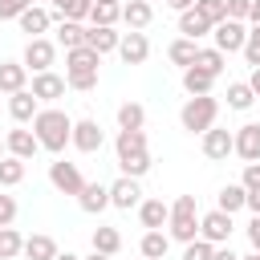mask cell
I'll return each instance as SVG.
<instances>
[{"label":"cell","instance_id":"6da1fadb","mask_svg":"<svg viewBox=\"0 0 260 260\" xmlns=\"http://www.w3.org/2000/svg\"><path fill=\"white\" fill-rule=\"evenodd\" d=\"M32 134H37L41 150H49V154H61V150L69 146L73 118H69L65 110H57V106H45V110H37V118H32Z\"/></svg>","mask_w":260,"mask_h":260},{"label":"cell","instance_id":"7a4b0ae2","mask_svg":"<svg viewBox=\"0 0 260 260\" xmlns=\"http://www.w3.org/2000/svg\"><path fill=\"white\" fill-rule=\"evenodd\" d=\"M167 236H171V240H179V244L199 240V207H195V195H179V199L171 203Z\"/></svg>","mask_w":260,"mask_h":260},{"label":"cell","instance_id":"3957f363","mask_svg":"<svg viewBox=\"0 0 260 260\" xmlns=\"http://www.w3.org/2000/svg\"><path fill=\"white\" fill-rule=\"evenodd\" d=\"M215 118H219V102H215L211 93L187 98L183 110H179V122H183V130H191V134H207V130L215 126Z\"/></svg>","mask_w":260,"mask_h":260},{"label":"cell","instance_id":"277c9868","mask_svg":"<svg viewBox=\"0 0 260 260\" xmlns=\"http://www.w3.org/2000/svg\"><path fill=\"white\" fill-rule=\"evenodd\" d=\"M232 228H236V223H232V215H228V211H219V207L199 215V240H207V244H215V248L232 240Z\"/></svg>","mask_w":260,"mask_h":260},{"label":"cell","instance_id":"5b68a950","mask_svg":"<svg viewBox=\"0 0 260 260\" xmlns=\"http://www.w3.org/2000/svg\"><path fill=\"white\" fill-rule=\"evenodd\" d=\"M102 142H106V134H102V126H98L93 118H77V122H73V134H69V146H73V150L98 154Z\"/></svg>","mask_w":260,"mask_h":260},{"label":"cell","instance_id":"8992f818","mask_svg":"<svg viewBox=\"0 0 260 260\" xmlns=\"http://www.w3.org/2000/svg\"><path fill=\"white\" fill-rule=\"evenodd\" d=\"M53 61H57V45H53L49 37H37V41H28V45H24V57H20V65H24V69L45 73V69H53Z\"/></svg>","mask_w":260,"mask_h":260},{"label":"cell","instance_id":"52a82bcc","mask_svg":"<svg viewBox=\"0 0 260 260\" xmlns=\"http://www.w3.org/2000/svg\"><path fill=\"white\" fill-rule=\"evenodd\" d=\"M49 183H53L61 195H81V187H85V179H81L77 162H65V158L49 162Z\"/></svg>","mask_w":260,"mask_h":260},{"label":"cell","instance_id":"ba28073f","mask_svg":"<svg viewBox=\"0 0 260 260\" xmlns=\"http://www.w3.org/2000/svg\"><path fill=\"white\" fill-rule=\"evenodd\" d=\"M211 37H215V49L228 57V53H240V49H244L248 28H244V20H219V24L211 28Z\"/></svg>","mask_w":260,"mask_h":260},{"label":"cell","instance_id":"9c48e42d","mask_svg":"<svg viewBox=\"0 0 260 260\" xmlns=\"http://www.w3.org/2000/svg\"><path fill=\"white\" fill-rule=\"evenodd\" d=\"M232 154H240L244 162H260V122H244L232 134Z\"/></svg>","mask_w":260,"mask_h":260},{"label":"cell","instance_id":"30bf717a","mask_svg":"<svg viewBox=\"0 0 260 260\" xmlns=\"http://www.w3.org/2000/svg\"><path fill=\"white\" fill-rule=\"evenodd\" d=\"M142 203V187H138V179H114L110 183V207H118V211H130V207H138Z\"/></svg>","mask_w":260,"mask_h":260},{"label":"cell","instance_id":"8fae6325","mask_svg":"<svg viewBox=\"0 0 260 260\" xmlns=\"http://www.w3.org/2000/svg\"><path fill=\"white\" fill-rule=\"evenodd\" d=\"M98 65H102V57H98L89 45H81V49H69V53H65V77H85V73H98Z\"/></svg>","mask_w":260,"mask_h":260},{"label":"cell","instance_id":"7c38bea8","mask_svg":"<svg viewBox=\"0 0 260 260\" xmlns=\"http://www.w3.org/2000/svg\"><path fill=\"white\" fill-rule=\"evenodd\" d=\"M4 150H8L12 158L28 162V158L41 150V142H37V134H32V130H20V126H16V130H8V134H4Z\"/></svg>","mask_w":260,"mask_h":260},{"label":"cell","instance_id":"4fadbf2b","mask_svg":"<svg viewBox=\"0 0 260 260\" xmlns=\"http://www.w3.org/2000/svg\"><path fill=\"white\" fill-rule=\"evenodd\" d=\"M118 57H122L126 65H142V61L150 57V41H146V32H122V41H118Z\"/></svg>","mask_w":260,"mask_h":260},{"label":"cell","instance_id":"5bb4252c","mask_svg":"<svg viewBox=\"0 0 260 260\" xmlns=\"http://www.w3.org/2000/svg\"><path fill=\"white\" fill-rule=\"evenodd\" d=\"M37 102H57V98H65V77H57L53 69H45V73H32V89H28Z\"/></svg>","mask_w":260,"mask_h":260},{"label":"cell","instance_id":"9a60e30c","mask_svg":"<svg viewBox=\"0 0 260 260\" xmlns=\"http://www.w3.org/2000/svg\"><path fill=\"white\" fill-rule=\"evenodd\" d=\"M16 24H20V32H28V41H37V37H45L49 32V24H53V12L49 8H24L20 16H16Z\"/></svg>","mask_w":260,"mask_h":260},{"label":"cell","instance_id":"2e32d148","mask_svg":"<svg viewBox=\"0 0 260 260\" xmlns=\"http://www.w3.org/2000/svg\"><path fill=\"white\" fill-rule=\"evenodd\" d=\"M77 207H81L85 215H102V211L110 207V187H106V183H85L81 195H77Z\"/></svg>","mask_w":260,"mask_h":260},{"label":"cell","instance_id":"e0dca14e","mask_svg":"<svg viewBox=\"0 0 260 260\" xmlns=\"http://www.w3.org/2000/svg\"><path fill=\"white\" fill-rule=\"evenodd\" d=\"M20 89H28V69L20 61H0V93L12 98Z\"/></svg>","mask_w":260,"mask_h":260},{"label":"cell","instance_id":"ac0fdd59","mask_svg":"<svg viewBox=\"0 0 260 260\" xmlns=\"http://www.w3.org/2000/svg\"><path fill=\"white\" fill-rule=\"evenodd\" d=\"M122 20H126L130 32H142V28L154 20V4H150V0H126V4H122Z\"/></svg>","mask_w":260,"mask_h":260},{"label":"cell","instance_id":"d6986e66","mask_svg":"<svg viewBox=\"0 0 260 260\" xmlns=\"http://www.w3.org/2000/svg\"><path fill=\"white\" fill-rule=\"evenodd\" d=\"M203 138V154L211 158V162H223L228 154H232V130H219V126H211L207 134H199Z\"/></svg>","mask_w":260,"mask_h":260},{"label":"cell","instance_id":"ffe728a7","mask_svg":"<svg viewBox=\"0 0 260 260\" xmlns=\"http://www.w3.org/2000/svg\"><path fill=\"white\" fill-rule=\"evenodd\" d=\"M138 219H142L146 232H162L167 219H171V207H167L162 199H142V203H138Z\"/></svg>","mask_w":260,"mask_h":260},{"label":"cell","instance_id":"44dd1931","mask_svg":"<svg viewBox=\"0 0 260 260\" xmlns=\"http://www.w3.org/2000/svg\"><path fill=\"white\" fill-rule=\"evenodd\" d=\"M37 110H41V102H37L28 89H20V93H12V98H8V114H12V122H16V126L32 122V118H37Z\"/></svg>","mask_w":260,"mask_h":260},{"label":"cell","instance_id":"7402d4cb","mask_svg":"<svg viewBox=\"0 0 260 260\" xmlns=\"http://www.w3.org/2000/svg\"><path fill=\"white\" fill-rule=\"evenodd\" d=\"M118 41H122V32H114V28H85V45L98 53V57H106V53H114L118 49Z\"/></svg>","mask_w":260,"mask_h":260},{"label":"cell","instance_id":"603a6c76","mask_svg":"<svg viewBox=\"0 0 260 260\" xmlns=\"http://www.w3.org/2000/svg\"><path fill=\"white\" fill-rule=\"evenodd\" d=\"M20 256H24V260H53V256H57V240L37 232V236L24 240V252H20Z\"/></svg>","mask_w":260,"mask_h":260},{"label":"cell","instance_id":"cb8c5ba5","mask_svg":"<svg viewBox=\"0 0 260 260\" xmlns=\"http://www.w3.org/2000/svg\"><path fill=\"white\" fill-rule=\"evenodd\" d=\"M179 32H183L187 41H195V45H199V37H207V32H211V24H207L195 8H187V12H179Z\"/></svg>","mask_w":260,"mask_h":260},{"label":"cell","instance_id":"d4e9b609","mask_svg":"<svg viewBox=\"0 0 260 260\" xmlns=\"http://www.w3.org/2000/svg\"><path fill=\"white\" fill-rule=\"evenodd\" d=\"M167 248H171V236H167V232H142V240H138V252H142L146 260H162Z\"/></svg>","mask_w":260,"mask_h":260},{"label":"cell","instance_id":"484cf974","mask_svg":"<svg viewBox=\"0 0 260 260\" xmlns=\"http://www.w3.org/2000/svg\"><path fill=\"white\" fill-rule=\"evenodd\" d=\"M211 85H215V77L211 73H203V69H183V89L191 93V98H203V93H211Z\"/></svg>","mask_w":260,"mask_h":260},{"label":"cell","instance_id":"4316f807","mask_svg":"<svg viewBox=\"0 0 260 260\" xmlns=\"http://www.w3.org/2000/svg\"><path fill=\"white\" fill-rule=\"evenodd\" d=\"M93 252L118 256V252H122V232H118V228H93Z\"/></svg>","mask_w":260,"mask_h":260},{"label":"cell","instance_id":"83f0119b","mask_svg":"<svg viewBox=\"0 0 260 260\" xmlns=\"http://www.w3.org/2000/svg\"><path fill=\"white\" fill-rule=\"evenodd\" d=\"M57 45H65V53H69V49H81V45H85V24L61 20V24H57Z\"/></svg>","mask_w":260,"mask_h":260},{"label":"cell","instance_id":"f1b7e54d","mask_svg":"<svg viewBox=\"0 0 260 260\" xmlns=\"http://www.w3.org/2000/svg\"><path fill=\"white\" fill-rule=\"evenodd\" d=\"M195 53H199V45H195V41H187V37L171 41V49H167L171 65H183V69H191V65H195Z\"/></svg>","mask_w":260,"mask_h":260},{"label":"cell","instance_id":"f546056e","mask_svg":"<svg viewBox=\"0 0 260 260\" xmlns=\"http://www.w3.org/2000/svg\"><path fill=\"white\" fill-rule=\"evenodd\" d=\"M146 126V110L138 102H122L118 106V130H142Z\"/></svg>","mask_w":260,"mask_h":260},{"label":"cell","instance_id":"4dcf8cb0","mask_svg":"<svg viewBox=\"0 0 260 260\" xmlns=\"http://www.w3.org/2000/svg\"><path fill=\"white\" fill-rule=\"evenodd\" d=\"M244 199H248V191H244L240 183H228V187H219V199H215V207H219V211H228V215H236V211L244 207Z\"/></svg>","mask_w":260,"mask_h":260},{"label":"cell","instance_id":"1f68e13d","mask_svg":"<svg viewBox=\"0 0 260 260\" xmlns=\"http://www.w3.org/2000/svg\"><path fill=\"white\" fill-rule=\"evenodd\" d=\"M114 146H118V158H126L134 150H146V130H118Z\"/></svg>","mask_w":260,"mask_h":260},{"label":"cell","instance_id":"d6a6232c","mask_svg":"<svg viewBox=\"0 0 260 260\" xmlns=\"http://www.w3.org/2000/svg\"><path fill=\"white\" fill-rule=\"evenodd\" d=\"M118 167H122L126 179H142V175L150 171V150H134V154H126V158H118Z\"/></svg>","mask_w":260,"mask_h":260},{"label":"cell","instance_id":"836d02e7","mask_svg":"<svg viewBox=\"0 0 260 260\" xmlns=\"http://www.w3.org/2000/svg\"><path fill=\"white\" fill-rule=\"evenodd\" d=\"M122 20V4H93L89 8V24H98V28H114Z\"/></svg>","mask_w":260,"mask_h":260},{"label":"cell","instance_id":"e575fe53","mask_svg":"<svg viewBox=\"0 0 260 260\" xmlns=\"http://www.w3.org/2000/svg\"><path fill=\"white\" fill-rule=\"evenodd\" d=\"M223 65H228V57H223L219 49H199V53H195V69H203V73H211V77H219Z\"/></svg>","mask_w":260,"mask_h":260},{"label":"cell","instance_id":"d590c367","mask_svg":"<svg viewBox=\"0 0 260 260\" xmlns=\"http://www.w3.org/2000/svg\"><path fill=\"white\" fill-rule=\"evenodd\" d=\"M20 183H24V162L4 154L0 158V187H20Z\"/></svg>","mask_w":260,"mask_h":260},{"label":"cell","instance_id":"8d00e7d4","mask_svg":"<svg viewBox=\"0 0 260 260\" xmlns=\"http://www.w3.org/2000/svg\"><path fill=\"white\" fill-rule=\"evenodd\" d=\"M24 252V236L16 228H0V260H16Z\"/></svg>","mask_w":260,"mask_h":260},{"label":"cell","instance_id":"74e56055","mask_svg":"<svg viewBox=\"0 0 260 260\" xmlns=\"http://www.w3.org/2000/svg\"><path fill=\"white\" fill-rule=\"evenodd\" d=\"M252 102H256V93L248 89V81H232V85H228V106H232V110H248Z\"/></svg>","mask_w":260,"mask_h":260},{"label":"cell","instance_id":"f35d334b","mask_svg":"<svg viewBox=\"0 0 260 260\" xmlns=\"http://www.w3.org/2000/svg\"><path fill=\"white\" fill-rule=\"evenodd\" d=\"M195 12L215 28L219 20H228V8H223V0H195Z\"/></svg>","mask_w":260,"mask_h":260},{"label":"cell","instance_id":"ab89813d","mask_svg":"<svg viewBox=\"0 0 260 260\" xmlns=\"http://www.w3.org/2000/svg\"><path fill=\"white\" fill-rule=\"evenodd\" d=\"M89 8H93V0H65V8H61V20H85L89 16Z\"/></svg>","mask_w":260,"mask_h":260},{"label":"cell","instance_id":"60d3db41","mask_svg":"<svg viewBox=\"0 0 260 260\" xmlns=\"http://www.w3.org/2000/svg\"><path fill=\"white\" fill-rule=\"evenodd\" d=\"M244 57H248V65H252V69H260V24H252V28H248Z\"/></svg>","mask_w":260,"mask_h":260},{"label":"cell","instance_id":"b9f144b4","mask_svg":"<svg viewBox=\"0 0 260 260\" xmlns=\"http://www.w3.org/2000/svg\"><path fill=\"white\" fill-rule=\"evenodd\" d=\"M211 252H215V244H207V240L183 244V260H211Z\"/></svg>","mask_w":260,"mask_h":260},{"label":"cell","instance_id":"7bdbcfd3","mask_svg":"<svg viewBox=\"0 0 260 260\" xmlns=\"http://www.w3.org/2000/svg\"><path fill=\"white\" fill-rule=\"evenodd\" d=\"M24 8H32V0H0V20H16Z\"/></svg>","mask_w":260,"mask_h":260},{"label":"cell","instance_id":"ee69618b","mask_svg":"<svg viewBox=\"0 0 260 260\" xmlns=\"http://www.w3.org/2000/svg\"><path fill=\"white\" fill-rule=\"evenodd\" d=\"M244 191H260V162H244V179H240Z\"/></svg>","mask_w":260,"mask_h":260},{"label":"cell","instance_id":"f6af8a7d","mask_svg":"<svg viewBox=\"0 0 260 260\" xmlns=\"http://www.w3.org/2000/svg\"><path fill=\"white\" fill-rule=\"evenodd\" d=\"M223 8H228V20H248L252 0H223Z\"/></svg>","mask_w":260,"mask_h":260},{"label":"cell","instance_id":"bcb514c9","mask_svg":"<svg viewBox=\"0 0 260 260\" xmlns=\"http://www.w3.org/2000/svg\"><path fill=\"white\" fill-rule=\"evenodd\" d=\"M12 219H16V199L0 195V228H12Z\"/></svg>","mask_w":260,"mask_h":260},{"label":"cell","instance_id":"7dc6e473","mask_svg":"<svg viewBox=\"0 0 260 260\" xmlns=\"http://www.w3.org/2000/svg\"><path fill=\"white\" fill-rule=\"evenodd\" d=\"M248 244H252V252H260V215H252V223H248Z\"/></svg>","mask_w":260,"mask_h":260},{"label":"cell","instance_id":"c3c4849f","mask_svg":"<svg viewBox=\"0 0 260 260\" xmlns=\"http://www.w3.org/2000/svg\"><path fill=\"white\" fill-rule=\"evenodd\" d=\"M244 207H248L252 215H260V191H248V199H244Z\"/></svg>","mask_w":260,"mask_h":260},{"label":"cell","instance_id":"681fc988","mask_svg":"<svg viewBox=\"0 0 260 260\" xmlns=\"http://www.w3.org/2000/svg\"><path fill=\"white\" fill-rule=\"evenodd\" d=\"M211 260H240V256H236V252H232V248H223V244H219V248H215V252H211Z\"/></svg>","mask_w":260,"mask_h":260},{"label":"cell","instance_id":"f907efd6","mask_svg":"<svg viewBox=\"0 0 260 260\" xmlns=\"http://www.w3.org/2000/svg\"><path fill=\"white\" fill-rule=\"evenodd\" d=\"M175 12H187V8H195V0H167Z\"/></svg>","mask_w":260,"mask_h":260},{"label":"cell","instance_id":"816d5d0a","mask_svg":"<svg viewBox=\"0 0 260 260\" xmlns=\"http://www.w3.org/2000/svg\"><path fill=\"white\" fill-rule=\"evenodd\" d=\"M248 89L260 98V69H252V77H248Z\"/></svg>","mask_w":260,"mask_h":260},{"label":"cell","instance_id":"f5cc1de1","mask_svg":"<svg viewBox=\"0 0 260 260\" xmlns=\"http://www.w3.org/2000/svg\"><path fill=\"white\" fill-rule=\"evenodd\" d=\"M248 20H252V24H260V0H252V8H248Z\"/></svg>","mask_w":260,"mask_h":260},{"label":"cell","instance_id":"db71d44e","mask_svg":"<svg viewBox=\"0 0 260 260\" xmlns=\"http://www.w3.org/2000/svg\"><path fill=\"white\" fill-rule=\"evenodd\" d=\"M53 260H81V256H73V252H57Z\"/></svg>","mask_w":260,"mask_h":260},{"label":"cell","instance_id":"11a10c76","mask_svg":"<svg viewBox=\"0 0 260 260\" xmlns=\"http://www.w3.org/2000/svg\"><path fill=\"white\" fill-rule=\"evenodd\" d=\"M81 260H114V256H102V252H89V256H81Z\"/></svg>","mask_w":260,"mask_h":260},{"label":"cell","instance_id":"9f6ffc18","mask_svg":"<svg viewBox=\"0 0 260 260\" xmlns=\"http://www.w3.org/2000/svg\"><path fill=\"white\" fill-rule=\"evenodd\" d=\"M240 260H260V252H248V256H240Z\"/></svg>","mask_w":260,"mask_h":260},{"label":"cell","instance_id":"6f0895ef","mask_svg":"<svg viewBox=\"0 0 260 260\" xmlns=\"http://www.w3.org/2000/svg\"><path fill=\"white\" fill-rule=\"evenodd\" d=\"M93 4H118V0H93Z\"/></svg>","mask_w":260,"mask_h":260},{"label":"cell","instance_id":"680465c9","mask_svg":"<svg viewBox=\"0 0 260 260\" xmlns=\"http://www.w3.org/2000/svg\"><path fill=\"white\" fill-rule=\"evenodd\" d=\"M4 154H8V150H4V138H0V158H4Z\"/></svg>","mask_w":260,"mask_h":260},{"label":"cell","instance_id":"91938a15","mask_svg":"<svg viewBox=\"0 0 260 260\" xmlns=\"http://www.w3.org/2000/svg\"><path fill=\"white\" fill-rule=\"evenodd\" d=\"M142 260H146V256H142Z\"/></svg>","mask_w":260,"mask_h":260},{"label":"cell","instance_id":"94428289","mask_svg":"<svg viewBox=\"0 0 260 260\" xmlns=\"http://www.w3.org/2000/svg\"><path fill=\"white\" fill-rule=\"evenodd\" d=\"M0 98H4V93H0Z\"/></svg>","mask_w":260,"mask_h":260}]
</instances>
